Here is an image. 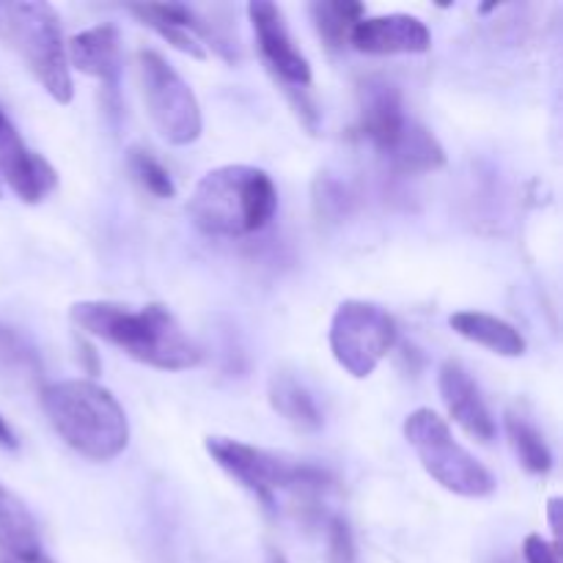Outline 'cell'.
Segmentation results:
<instances>
[{"mask_svg": "<svg viewBox=\"0 0 563 563\" xmlns=\"http://www.w3.org/2000/svg\"><path fill=\"white\" fill-rule=\"evenodd\" d=\"M69 319L91 339L159 372H187L203 357L201 346L185 333L179 319L157 302L132 311L119 302L82 300L69 308Z\"/></svg>", "mask_w": 563, "mask_h": 563, "instance_id": "6da1fadb", "label": "cell"}, {"mask_svg": "<svg viewBox=\"0 0 563 563\" xmlns=\"http://www.w3.org/2000/svg\"><path fill=\"white\" fill-rule=\"evenodd\" d=\"M42 410L58 438L91 462H110L130 445V421L113 394L91 379H64L42 390Z\"/></svg>", "mask_w": 563, "mask_h": 563, "instance_id": "7a4b0ae2", "label": "cell"}, {"mask_svg": "<svg viewBox=\"0 0 563 563\" xmlns=\"http://www.w3.org/2000/svg\"><path fill=\"white\" fill-rule=\"evenodd\" d=\"M278 209V190L267 170L253 165H223L203 176L192 190L187 214L207 236L236 240L262 231Z\"/></svg>", "mask_w": 563, "mask_h": 563, "instance_id": "3957f363", "label": "cell"}, {"mask_svg": "<svg viewBox=\"0 0 563 563\" xmlns=\"http://www.w3.org/2000/svg\"><path fill=\"white\" fill-rule=\"evenodd\" d=\"M3 38L20 53L31 75L42 82L44 91L58 104H69L75 97L69 64H66V42L60 33L58 11L42 0L3 5Z\"/></svg>", "mask_w": 563, "mask_h": 563, "instance_id": "277c9868", "label": "cell"}, {"mask_svg": "<svg viewBox=\"0 0 563 563\" xmlns=\"http://www.w3.org/2000/svg\"><path fill=\"white\" fill-rule=\"evenodd\" d=\"M405 438L421 460L423 471L449 493L462 498H487L495 493V478L465 445L456 443L451 427L438 412L421 407L405 421Z\"/></svg>", "mask_w": 563, "mask_h": 563, "instance_id": "5b68a950", "label": "cell"}, {"mask_svg": "<svg viewBox=\"0 0 563 563\" xmlns=\"http://www.w3.org/2000/svg\"><path fill=\"white\" fill-rule=\"evenodd\" d=\"M207 451L231 478L242 484L247 493L256 495L267 509H275V493L280 489H322L328 473L319 467L302 465L275 451L256 449L231 438H207Z\"/></svg>", "mask_w": 563, "mask_h": 563, "instance_id": "8992f818", "label": "cell"}, {"mask_svg": "<svg viewBox=\"0 0 563 563\" xmlns=\"http://www.w3.org/2000/svg\"><path fill=\"white\" fill-rule=\"evenodd\" d=\"M137 77H141L143 102L154 130L170 146H190L201 137L203 115L198 97L185 77L154 49L137 53Z\"/></svg>", "mask_w": 563, "mask_h": 563, "instance_id": "52a82bcc", "label": "cell"}, {"mask_svg": "<svg viewBox=\"0 0 563 563\" xmlns=\"http://www.w3.org/2000/svg\"><path fill=\"white\" fill-rule=\"evenodd\" d=\"M396 344V322L385 308L366 300H344L330 322V352L355 379L372 377L374 368Z\"/></svg>", "mask_w": 563, "mask_h": 563, "instance_id": "ba28073f", "label": "cell"}, {"mask_svg": "<svg viewBox=\"0 0 563 563\" xmlns=\"http://www.w3.org/2000/svg\"><path fill=\"white\" fill-rule=\"evenodd\" d=\"M247 16H251L253 33H256L258 55H262L269 75L275 77V82H280L291 97L306 91L311 86V64L291 42L284 11L267 0H253L247 5Z\"/></svg>", "mask_w": 563, "mask_h": 563, "instance_id": "9c48e42d", "label": "cell"}, {"mask_svg": "<svg viewBox=\"0 0 563 563\" xmlns=\"http://www.w3.org/2000/svg\"><path fill=\"white\" fill-rule=\"evenodd\" d=\"M3 185L22 203H42L58 187V170L42 154L25 146L20 132L0 108V190Z\"/></svg>", "mask_w": 563, "mask_h": 563, "instance_id": "30bf717a", "label": "cell"}, {"mask_svg": "<svg viewBox=\"0 0 563 563\" xmlns=\"http://www.w3.org/2000/svg\"><path fill=\"white\" fill-rule=\"evenodd\" d=\"M132 14L143 22L146 27H152L159 38L176 47L179 53L190 55V58L203 60L207 58V42H212L214 53L231 58L229 44L214 33V27H209L201 16L192 9L179 3H141L130 5Z\"/></svg>", "mask_w": 563, "mask_h": 563, "instance_id": "8fae6325", "label": "cell"}, {"mask_svg": "<svg viewBox=\"0 0 563 563\" xmlns=\"http://www.w3.org/2000/svg\"><path fill=\"white\" fill-rule=\"evenodd\" d=\"M405 99L394 82L383 77H368L361 82V119H357V135L372 143L383 157L394 152L399 137L405 135L407 124Z\"/></svg>", "mask_w": 563, "mask_h": 563, "instance_id": "7c38bea8", "label": "cell"}, {"mask_svg": "<svg viewBox=\"0 0 563 563\" xmlns=\"http://www.w3.org/2000/svg\"><path fill=\"white\" fill-rule=\"evenodd\" d=\"M350 44L366 55H416L432 47L427 22L412 14L363 16L350 33Z\"/></svg>", "mask_w": 563, "mask_h": 563, "instance_id": "4fadbf2b", "label": "cell"}, {"mask_svg": "<svg viewBox=\"0 0 563 563\" xmlns=\"http://www.w3.org/2000/svg\"><path fill=\"white\" fill-rule=\"evenodd\" d=\"M438 388L440 399H443L445 410L454 418V423H460L478 443H493L495 432H498L495 418L489 412L487 401H484L482 390H478V385L473 383V377L465 372L462 363L445 361L440 366Z\"/></svg>", "mask_w": 563, "mask_h": 563, "instance_id": "5bb4252c", "label": "cell"}, {"mask_svg": "<svg viewBox=\"0 0 563 563\" xmlns=\"http://www.w3.org/2000/svg\"><path fill=\"white\" fill-rule=\"evenodd\" d=\"M66 64L75 66L77 71L88 77H97L115 91L121 71V38L115 25H97L88 31L75 33L66 42Z\"/></svg>", "mask_w": 563, "mask_h": 563, "instance_id": "9a60e30c", "label": "cell"}, {"mask_svg": "<svg viewBox=\"0 0 563 563\" xmlns=\"http://www.w3.org/2000/svg\"><path fill=\"white\" fill-rule=\"evenodd\" d=\"M0 553L16 563H42V539L27 506L0 484Z\"/></svg>", "mask_w": 563, "mask_h": 563, "instance_id": "2e32d148", "label": "cell"}, {"mask_svg": "<svg viewBox=\"0 0 563 563\" xmlns=\"http://www.w3.org/2000/svg\"><path fill=\"white\" fill-rule=\"evenodd\" d=\"M449 324L456 335H462V339L473 341V344L484 346V350L495 352L500 357H522L528 350L520 330L506 322V319L493 317V313L460 311L449 319Z\"/></svg>", "mask_w": 563, "mask_h": 563, "instance_id": "e0dca14e", "label": "cell"}, {"mask_svg": "<svg viewBox=\"0 0 563 563\" xmlns=\"http://www.w3.org/2000/svg\"><path fill=\"white\" fill-rule=\"evenodd\" d=\"M388 165L401 176H418V174H432L445 165V152L440 146L438 137L418 121H410L405 135L388 154Z\"/></svg>", "mask_w": 563, "mask_h": 563, "instance_id": "ac0fdd59", "label": "cell"}, {"mask_svg": "<svg viewBox=\"0 0 563 563\" xmlns=\"http://www.w3.org/2000/svg\"><path fill=\"white\" fill-rule=\"evenodd\" d=\"M269 405L291 427L306 429V432H313V429L322 427V412H319L317 401H313V396L291 374L280 372L269 379Z\"/></svg>", "mask_w": 563, "mask_h": 563, "instance_id": "d6986e66", "label": "cell"}, {"mask_svg": "<svg viewBox=\"0 0 563 563\" xmlns=\"http://www.w3.org/2000/svg\"><path fill=\"white\" fill-rule=\"evenodd\" d=\"M311 16L317 31L330 49H341L350 44V33L363 20V5L352 0H319L311 5Z\"/></svg>", "mask_w": 563, "mask_h": 563, "instance_id": "ffe728a7", "label": "cell"}, {"mask_svg": "<svg viewBox=\"0 0 563 563\" xmlns=\"http://www.w3.org/2000/svg\"><path fill=\"white\" fill-rule=\"evenodd\" d=\"M506 432H509L511 449H515L517 460L533 476H544L553 467V454H550L548 443L539 434V429L528 421L526 416H517V412H509L506 416Z\"/></svg>", "mask_w": 563, "mask_h": 563, "instance_id": "44dd1931", "label": "cell"}, {"mask_svg": "<svg viewBox=\"0 0 563 563\" xmlns=\"http://www.w3.org/2000/svg\"><path fill=\"white\" fill-rule=\"evenodd\" d=\"M126 168H130L132 179L143 187L146 192H152L154 198H174L176 185L170 179L168 170L163 168L157 157L152 152L141 146H132L130 154H126Z\"/></svg>", "mask_w": 563, "mask_h": 563, "instance_id": "7402d4cb", "label": "cell"}, {"mask_svg": "<svg viewBox=\"0 0 563 563\" xmlns=\"http://www.w3.org/2000/svg\"><path fill=\"white\" fill-rule=\"evenodd\" d=\"M33 363H36V357H33L31 346L22 341V335L5 328V324H0V366L25 368L33 366Z\"/></svg>", "mask_w": 563, "mask_h": 563, "instance_id": "603a6c76", "label": "cell"}, {"mask_svg": "<svg viewBox=\"0 0 563 563\" xmlns=\"http://www.w3.org/2000/svg\"><path fill=\"white\" fill-rule=\"evenodd\" d=\"M328 563H355V542L352 531L341 517L328 522Z\"/></svg>", "mask_w": 563, "mask_h": 563, "instance_id": "cb8c5ba5", "label": "cell"}, {"mask_svg": "<svg viewBox=\"0 0 563 563\" xmlns=\"http://www.w3.org/2000/svg\"><path fill=\"white\" fill-rule=\"evenodd\" d=\"M522 559L526 563H561L559 542H548L539 533H531L522 542Z\"/></svg>", "mask_w": 563, "mask_h": 563, "instance_id": "d4e9b609", "label": "cell"}, {"mask_svg": "<svg viewBox=\"0 0 563 563\" xmlns=\"http://www.w3.org/2000/svg\"><path fill=\"white\" fill-rule=\"evenodd\" d=\"M0 449H3V451H14L16 449V438H14V432H11L9 423H5L3 416H0Z\"/></svg>", "mask_w": 563, "mask_h": 563, "instance_id": "484cf974", "label": "cell"}, {"mask_svg": "<svg viewBox=\"0 0 563 563\" xmlns=\"http://www.w3.org/2000/svg\"><path fill=\"white\" fill-rule=\"evenodd\" d=\"M559 511H561V498H550V504H548V520H550V528H553L555 539H559V533H561Z\"/></svg>", "mask_w": 563, "mask_h": 563, "instance_id": "4316f807", "label": "cell"}, {"mask_svg": "<svg viewBox=\"0 0 563 563\" xmlns=\"http://www.w3.org/2000/svg\"><path fill=\"white\" fill-rule=\"evenodd\" d=\"M267 563H289V561H286L284 555L278 553V550H269V553H267Z\"/></svg>", "mask_w": 563, "mask_h": 563, "instance_id": "83f0119b", "label": "cell"}, {"mask_svg": "<svg viewBox=\"0 0 563 563\" xmlns=\"http://www.w3.org/2000/svg\"><path fill=\"white\" fill-rule=\"evenodd\" d=\"M0 563H16V561L9 559V555H0Z\"/></svg>", "mask_w": 563, "mask_h": 563, "instance_id": "f1b7e54d", "label": "cell"}, {"mask_svg": "<svg viewBox=\"0 0 563 563\" xmlns=\"http://www.w3.org/2000/svg\"><path fill=\"white\" fill-rule=\"evenodd\" d=\"M500 563H517V561H511V559H506V561H500Z\"/></svg>", "mask_w": 563, "mask_h": 563, "instance_id": "f546056e", "label": "cell"}]
</instances>
